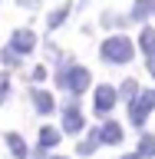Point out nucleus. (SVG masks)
<instances>
[{"mask_svg":"<svg viewBox=\"0 0 155 159\" xmlns=\"http://www.w3.org/2000/svg\"><path fill=\"white\" fill-rule=\"evenodd\" d=\"M152 70H155V60H152Z\"/></svg>","mask_w":155,"mask_h":159,"instance_id":"9d476101","label":"nucleus"},{"mask_svg":"<svg viewBox=\"0 0 155 159\" xmlns=\"http://www.w3.org/2000/svg\"><path fill=\"white\" fill-rule=\"evenodd\" d=\"M102 139H106V143H119V126L116 123H109V126L102 129Z\"/></svg>","mask_w":155,"mask_h":159,"instance_id":"0eeeda50","label":"nucleus"},{"mask_svg":"<svg viewBox=\"0 0 155 159\" xmlns=\"http://www.w3.org/2000/svg\"><path fill=\"white\" fill-rule=\"evenodd\" d=\"M152 103H155V96H152V93H145V96H142V103H139V99H136V103H132V119H136V123H142Z\"/></svg>","mask_w":155,"mask_h":159,"instance_id":"7ed1b4c3","label":"nucleus"},{"mask_svg":"<svg viewBox=\"0 0 155 159\" xmlns=\"http://www.w3.org/2000/svg\"><path fill=\"white\" fill-rule=\"evenodd\" d=\"M13 47H17V50H30V47H33V33H27V30H20L17 37H13Z\"/></svg>","mask_w":155,"mask_h":159,"instance_id":"39448f33","label":"nucleus"},{"mask_svg":"<svg viewBox=\"0 0 155 159\" xmlns=\"http://www.w3.org/2000/svg\"><path fill=\"white\" fill-rule=\"evenodd\" d=\"M102 57L116 60V63H126V60L132 57V43H129L126 37H116V40H109L106 47H102Z\"/></svg>","mask_w":155,"mask_h":159,"instance_id":"f257e3e1","label":"nucleus"},{"mask_svg":"<svg viewBox=\"0 0 155 159\" xmlns=\"http://www.w3.org/2000/svg\"><path fill=\"white\" fill-rule=\"evenodd\" d=\"M112 99H116V89H112V86H102V89L96 93V109H99V113H106Z\"/></svg>","mask_w":155,"mask_h":159,"instance_id":"20e7f679","label":"nucleus"},{"mask_svg":"<svg viewBox=\"0 0 155 159\" xmlns=\"http://www.w3.org/2000/svg\"><path fill=\"white\" fill-rule=\"evenodd\" d=\"M142 43H145V50H149V53H155V33H152V30L142 37Z\"/></svg>","mask_w":155,"mask_h":159,"instance_id":"1a4fd4ad","label":"nucleus"},{"mask_svg":"<svg viewBox=\"0 0 155 159\" xmlns=\"http://www.w3.org/2000/svg\"><path fill=\"white\" fill-rule=\"evenodd\" d=\"M37 109L40 113H50V109H53V99H50L46 93H37Z\"/></svg>","mask_w":155,"mask_h":159,"instance_id":"423d86ee","label":"nucleus"},{"mask_svg":"<svg viewBox=\"0 0 155 159\" xmlns=\"http://www.w3.org/2000/svg\"><path fill=\"white\" fill-rule=\"evenodd\" d=\"M139 152L152 156V152H155V139H152V136H145V139H142V146H139Z\"/></svg>","mask_w":155,"mask_h":159,"instance_id":"6e6552de","label":"nucleus"},{"mask_svg":"<svg viewBox=\"0 0 155 159\" xmlns=\"http://www.w3.org/2000/svg\"><path fill=\"white\" fill-rule=\"evenodd\" d=\"M59 83H63V86H69V89H83L89 83V73L86 70H69V73H63V76H59Z\"/></svg>","mask_w":155,"mask_h":159,"instance_id":"f03ea898","label":"nucleus"}]
</instances>
